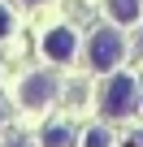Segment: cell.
<instances>
[{"mask_svg":"<svg viewBox=\"0 0 143 147\" xmlns=\"http://www.w3.org/2000/svg\"><path fill=\"white\" fill-rule=\"evenodd\" d=\"M9 30H13V18H9V9H5V5H0V39H5Z\"/></svg>","mask_w":143,"mask_h":147,"instance_id":"cell-8","label":"cell"},{"mask_svg":"<svg viewBox=\"0 0 143 147\" xmlns=\"http://www.w3.org/2000/svg\"><path fill=\"white\" fill-rule=\"evenodd\" d=\"M52 95H56V78L52 74H30L22 82V91H18V100L26 108H43V104H52Z\"/></svg>","mask_w":143,"mask_h":147,"instance_id":"cell-3","label":"cell"},{"mask_svg":"<svg viewBox=\"0 0 143 147\" xmlns=\"http://www.w3.org/2000/svg\"><path fill=\"white\" fill-rule=\"evenodd\" d=\"M87 147H108V130H87Z\"/></svg>","mask_w":143,"mask_h":147,"instance_id":"cell-7","label":"cell"},{"mask_svg":"<svg viewBox=\"0 0 143 147\" xmlns=\"http://www.w3.org/2000/svg\"><path fill=\"white\" fill-rule=\"evenodd\" d=\"M139 108V91H134V82L126 78V74H117V78H108L104 82V91H100V113L104 117H130Z\"/></svg>","mask_w":143,"mask_h":147,"instance_id":"cell-1","label":"cell"},{"mask_svg":"<svg viewBox=\"0 0 143 147\" xmlns=\"http://www.w3.org/2000/svg\"><path fill=\"white\" fill-rule=\"evenodd\" d=\"M139 104H143V100H139Z\"/></svg>","mask_w":143,"mask_h":147,"instance_id":"cell-13","label":"cell"},{"mask_svg":"<svg viewBox=\"0 0 143 147\" xmlns=\"http://www.w3.org/2000/svg\"><path fill=\"white\" fill-rule=\"evenodd\" d=\"M5 147H26V138H18V134H13V138L5 143Z\"/></svg>","mask_w":143,"mask_h":147,"instance_id":"cell-9","label":"cell"},{"mask_svg":"<svg viewBox=\"0 0 143 147\" xmlns=\"http://www.w3.org/2000/svg\"><path fill=\"white\" fill-rule=\"evenodd\" d=\"M43 147H74V130L69 125H48L43 130Z\"/></svg>","mask_w":143,"mask_h":147,"instance_id":"cell-5","label":"cell"},{"mask_svg":"<svg viewBox=\"0 0 143 147\" xmlns=\"http://www.w3.org/2000/svg\"><path fill=\"white\" fill-rule=\"evenodd\" d=\"M139 147H143V134H139Z\"/></svg>","mask_w":143,"mask_h":147,"instance_id":"cell-12","label":"cell"},{"mask_svg":"<svg viewBox=\"0 0 143 147\" xmlns=\"http://www.w3.org/2000/svg\"><path fill=\"white\" fill-rule=\"evenodd\" d=\"M121 56H126V43H121V35H117L113 26H104V30L91 35V43H87V61H91V69H113Z\"/></svg>","mask_w":143,"mask_h":147,"instance_id":"cell-2","label":"cell"},{"mask_svg":"<svg viewBox=\"0 0 143 147\" xmlns=\"http://www.w3.org/2000/svg\"><path fill=\"white\" fill-rule=\"evenodd\" d=\"M108 13H113V22H134L139 18V0H108Z\"/></svg>","mask_w":143,"mask_h":147,"instance_id":"cell-6","label":"cell"},{"mask_svg":"<svg viewBox=\"0 0 143 147\" xmlns=\"http://www.w3.org/2000/svg\"><path fill=\"white\" fill-rule=\"evenodd\" d=\"M0 121H5V100H0Z\"/></svg>","mask_w":143,"mask_h":147,"instance_id":"cell-11","label":"cell"},{"mask_svg":"<svg viewBox=\"0 0 143 147\" xmlns=\"http://www.w3.org/2000/svg\"><path fill=\"white\" fill-rule=\"evenodd\" d=\"M134 52H139V56H143V35H139V43H134Z\"/></svg>","mask_w":143,"mask_h":147,"instance_id":"cell-10","label":"cell"},{"mask_svg":"<svg viewBox=\"0 0 143 147\" xmlns=\"http://www.w3.org/2000/svg\"><path fill=\"white\" fill-rule=\"evenodd\" d=\"M74 52H78V39H74V30L56 26V30H48V35H43V56H48V61L65 65V61H74Z\"/></svg>","mask_w":143,"mask_h":147,"instance_id":"cell-4","label":"cell"}]
</instances>
